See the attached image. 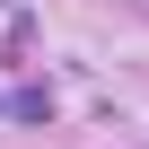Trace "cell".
<instances>
[{"label":"cell","mask_w":149,"mask_h":149,"mask_svg":"<svg viewBox=\"0 0 149 149\" xmlns=\"http://www.w3.org/2000/svg\"><path fill=\"white\" fill-rule=\"evenodd\" d=\"M9 114H18V123H44V114H53V97H44V88H18V97H9Z\"/></svg>","instance_id":"1"}]
</instances>
